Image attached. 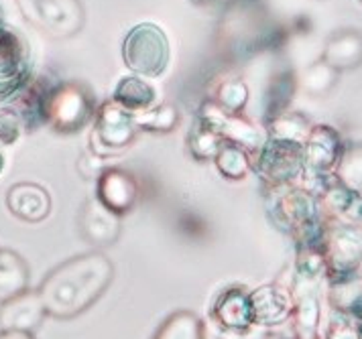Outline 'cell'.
Masks as SVG:
<instances>
[{
	"mask_svg": "<svg viewBox=\"0 0 362 339\" xmlns=\"http://www.w3.org/2000/svg\"><path fill=\"white\" fill-rule=\"evenodd\" d=\"M115 278V264L102 252H88L62 262L39 285L47 317L67 321L94 307Z\"/></svg>",
	"mask_w": 362,
	"mask_h": 339,
	"instance_id": "6da1fadb",
	"label": "cell"
},
{
	"mask_svg": "<svg viewBox=\"0 0 362 339\" xmlns=\"http://www.w3.org/2000/svg\"><path fill=\"white\" fill-rule=\"evenodd\" d=\"M275 224L285 230L301 248H322L326 222L322 220L320 203L312 191L297 187H279L271 203Z\"/></svg>",
	"mask_w": 362,
	"mask_h": 339,
	"instance_id": "7a4b0ae2",
	"label": "cell"
},
{
	"mask_svg": "<svg viewBox=\"0 0 362 339\" xmlns=\"http://www.w3.org/2000/svg\"><path fill=\"white\" fill-rule=\"evenodd\" d=\"M122 57L127 67L136 76L157 78L169 65V41L165 32L153 25L143 23L132 27L122 43Z\"/></svg>",
	"mask_w": 362,
	"mask_h": 339,
	"instance_id": "3957f363",
	"label": "cell"
},
{
	"mask_svg": "<svg viewBox=\"0 0 362 339\" xmlns=\"http://www.w3.org/2000/svg\"><path fill=\"white\" fill-rule=\"evenodd\" d=\"M94 116V100L80 83H59L45 97L43 122L57 132H78Z\"/></svg>",
	"mask_w": 362,
	"mask_h": 339,
	"instance_id": "277c9868",
	"label": "cell"
},
{
	"mask_svg": "<svg viewBox=\"0 0 362 339\" xmlns=\"http://www.w3.org/2000/svg\"><path fill=\"white\" fill-rule=\"evenodd\" d=\"M322 252L326 258V278L329 285L358 276L362 264V234L356 227L332 220L324 230Z\"/></svg>",
	"mask_w": 362,
	"mask_h": 339,
	"instance_id": "5b68a950",
	"label": "cell"
},
{
	"mask_svg": "<svg viewBox=\"0 0 362 339\" xmlns=\"http://www.w3.org/2000/svg\"><path fill=\"white\" fill-rule=\"evenodd\" d=\"M23 16L55 39H67L82 31L86 13L80 0H17Z\"/></svg>",
	"mask_w": 362,
	"mask_h": 339,
	"instance_id": "8992f818",
	"label": "cell"
},
{
	"mask_svg": "<svg viewBox=\"0 0 362 339\" xmlns=\"http://www.w3.org/2000/svg\"><path fill=\"white\" fill-rule=\"evenodd\" d=\"M250 167L273 189L287 187L305 173L303 146L267 138V143L252 153Z\"/></svg>",
	"mask_w": 362,
	"mask_h": 339,
	"instance_id": "52a82bcc",
	"label": "cell"
},
{
	"mask_svg": "<svg viewBox=\"0 0 362 339\" xmlns=\"http://www.w3.org/2000/svg\"><path fill=\"white\" fill-rule=\"evenodd\" d=\"M139 132L134 114L116 102H108L96 112V122L90 136V150L96 157H110L127 150Z\"/></svg>",
	"mask_w": 362,
	"mask_h": 339,
	"instance_id": "ba28073f",
	"label": "cell"
},
{
	"mask_svg": "<svg viewBox=\"0 0 362 339\" xmlns=\"http://www.w3.org/2000/svg\"><path fill=\"white\" fill-rule=\"evenodd\" d=\"M31 81V59L25 39L0 23V102L18 96Z\"/></svg>",
	"mask_w": 362,
	"mask_h": 339,
	"instance_id": "9c48e42d",
	"label": "cell"
},
{
	"mask_svg": "<svg viewBox=\"0 0 362 339\" xmlns=\"http://www.w3.org/2000/svg\"><path fill=\"white\" fill-rule=\"evenodd\" d=\"M198 120L214 129L224 143H232L248 153H257L269 138L264 130L259 129L243 114L224 112L216 102H206L202 106Z\"/></svg>",
	"mask_w": 362,
	"mask_h": 339,
	"instance_id": "30bf717a",
	"label": "cell"
},
{
	"mask_svg": "<svg viewBox=\"0 0 362 339\" xmlns=\"http://www.w3.org/2000/svg\"><path fill=\"white\" fill-rule=\"evenodd\" d=\"M342 138L338 130L332 129L328 124L313 126L305 145H303V162H305V173L312 177L326 181V177H332L329 173L334 171L336 162L342 155Z\"/></svg>",
	"mask_w": 362,
	"mask_h": 339,
	"instance_id": "8fae6325",
	"label": "cell"
},
{
	"mask_svg": "<svg viewBox=\"0 0 362 339\" xmlns=\"http://www.w3.org/2000/svg\"><path fill=\"white\" fill-rule=\"evenodd\" d=\"M47 317L39 292L33 289L18 292L17 297L0 303V331L35 333Z\"/></svg>",
	"mask_w": 362,
	"mask_h": 339,
	"instance_id": "7c38bea8",
	"label": "cell"
},
{
	"mask_svg": "<svg viewBox=\"0 0 362 339\" xmlns=\"http://www.w3.org/2000/svg\"><path fill=\"white\" fill-rule=\"evenodd\" d=\"M252 323L259 327H275L291 319L293 292L281 285H263L250 291Z\"/></svg>",
	"mask_w": 362,
	"mask_h": 339,
	"instance_id": "4fadbf2b",
	"label": "cell"
},
{
	"mask_svg": "<svg viewBox=\"0 0 362 339\" xmlns=\"http://www.w3.org/2000/svg\"><path fill=\"white\" fill-rule=\"evenodd\" d=\"M96 199L116 215L129 213L136 206L139 185L127 171L120 169H104L98 175Z\"/></svg>",
	"mask_w": 362,
	"mask_h": 339,
	"instance_id": "5bb4252c",
	"label": "cell"
},
{
	"mask_svg": "<svg viewBox=\"0 0 362 339\" xmlns=\"http://www.w3.org/2000/svg\"><path fill=\"white\" fill-rule=\"evenodd\" d=\"M210 321L224 329H248L252 327V309H250V291L245 287L232 285L216 295L210 311Z\"/></svg>",
	"mask_w": 362,
	"mask_h": 339,
	"instance_id": "9a60e30c",
	"label": "cell"
},
{
	"mask_svg": "<svg viewBox=\"0 0 362 339\" xmlns=\"http://www.w3.org/2000/svg\"><path fill=\"white\" fill-rule=\"evenodd\" d=\"M6 208L21 222L39 224L49 218L51 195L37 183H15L6 194Z\"/></svg>",
	"mask_w": 362,
	"mask_h": 339,
	"instance_id": "2e32d148",
	"label": "cell"
},
{
	"mask_svg": "<svg viewBox=\"0 0 362 339\" xmlns=\"http://www.w3.org/2000/svg\"><path fill=\"white\" fill-rule=\"evenodd\" d=\"M83 240L96 248H108L120 238V215L106 210L98 199H90L80 215Z\"/></svg>",
	"mask_w": 362,
	"mask_h": 339,
	"instance_id": "e0dca14e",
	"label": "cell"
},
{
	"mask_svg": "<svg viewBox=\"0 0 362 339\" xmlns=\"http://www.w3.org/2000/svg\"><path fill=\"white\" fill-rule=\"evenodd\" d=\"M293 327L297 339H320L322 321V301L320 285H301L293 282Z\"/></svg>",
	"mask_w": 362,
	"mask_h": 339,
	"instance_id": "ac0fdd59",
	"label": "cell"
},
{
	"mask_svg": "<svg viewBox=\"0 0 362 339\" xmlns=\"http://www.w3.org/2000/svg\"><path fill=\"white\" fill-rule=\"evenodd\" d=\"M322 208L334 222L356 227L362 234V194L350 191L332 179L322 189Z\"/></svg>",
	"mask_w": 362,
	"mask_h": 339,
	"instance_id": "d6986e66",
	"label": "cell"
},
{
	"mask_svg": "<svg viewBox=\"0 0 362 339\" xmlns=\"http://www.w3.org/2000/svg\"><path fill=\"white\" fill-rule=\"evenodd\" d=\"M322 61L336 71L358 67L362 64V32L354 29L334 32L326 41Z\"/></svg>",
	"mask_w": 362,
	"mask_h": 339,
	"instance_id": "ffe728a7",
	"label": "cell"
},
{
	"mask_svg": "<svg viewBox=\"0 0 362 339\" xmlns=\"http://www.w3.org/2000/svg\"><path fill=\"white\" fill-rule=\"evenodd\" d=\"M329 303L354 325L358 338L362 339V278L352 276L342 282L329 285Z\"/></svg>",
	"mask_w": 362,
	"mask_h": 339,
	"instance_id": "44dd1931",
	"label": "cell"
},
{
	"mask_svg": "<svg viewBox=\"0 0 362 339\" xmlns=\"http://www.w3.org/2000/svg\"><path fill=\"white\" fill-rule=\"evenodd\" d=\"M29 266L15 250L0 248V303L29 289Z\"/></svg>",
	"mask_w": 362,
	"mask_h": 339,
	"instance_id": "7402d4cb",
	"label": "cell"
},
{
	"mask_svg": "<svg viewBox=\"0 0 362 339\" xmlns=\"http://www.w3.org/2000/svg\"><path fill=\"white\" fill-rule=\"evenodd\" d=\"M112 102L132 114L145 112L155 104V88L141 78H122L116 85Z\"/></svg>",
	"mask_w": 362,
	"mask_h": 339,
	"instance_id": "603a6c76",
	"label": "cell"
},
{
	"mask_svg": "<svg viewBox=\"0 0 362 339\" xmlns=\"http://www.w3.org/2000/svg\"><path fill=\"white\" fill-rule=\"evenodd\" d=\"M310 120L299 112H281L269 120L267 136L273 141L293 143V145H305L310 132H312Z\"/></svg>",
	"mask_w": 362,
	"mask_h": 339,
	"instance_id": "cb8c5ba5",
	"label": "cell"
},
{
	"mask_svg": "<svg viewBox=\"0 0 362 339\" xmlns=\"http://www.w3.org/2000/svg\"><path fill=\"white\" fill-rule=\"evenodd\" d=\"M334 179L346 189L362 194V143L344 145L334 167Z\"/></svg>",
	"mask_w": 362,
	"mask_h": 339,
	"instance_id": "d4e9b609",
	"label": "cell"
},
{
	"mask_svg": "<svg viewBox=\"0 0 362 339\" xmlns=\"http://www.w3.org/2000/svg\"><path fill=\"white\" fill-rule=\"evenodd\" d=\"M153 339H204V319L192 311H175L165 319Z\"/></svg>",
	"mask_w": 362,
	"mask_h": 339,
	"instance_id": "484cf974",
	"label": "cell"
},
{
	"mask_svg": "<svg viewBox=\"0 0 362 339\" xmlns=\"http://www.w3.org/2000/svg\"><path fill=\"white\" fill-rule=\"evenodd\" d=\"M214 162L218 171L232 181H240V179L248 177V173L252 171L250 153L240 148V146L232 145V143H222L218 155L214 157Z\"/></svg>",
	"mask_w": 362,
	"mask_h": 339,
	"instance_id": "4316f807",
	"label": "cell"
},
{
	"mask_svg": "<svg viewBox=\"0 0 362 339\" xmlns=\"http://www.w3.org/2000/svg\"><path fill=\"white\" fill-rule=\"evenodd\" d=\"M222 138L214 129H210L208 124H204L202 120H196L194 129L187 136V146L189 153L198 159V161H214L218 155L220 146H222Z\"/></svg>",
	"mask_w": 362,
	"mask_h": 339,
	"instance_id": "83f0119b",
	"label": "cell"
},
{
	"mask_svg": "<svg viewBox=\"0 0 362 339\" xmlns=\"http://www.w3.org/2000/svg\"><path fill=\"white\" fill-rule=\"evenodd\" d=\"M336 81H338V71L336 69H332L328 64H324L322 59L320 61H315L305 71H303V76H301V88L313 97H322L328 94L329 90L336 85Z\"/></svg>",
	"mask_w": 362,
	"mask_h": 339,
	"instance_id": "f1b7e54d",
	"label": "cell"
},
{
	"mask_svg": "<svg viewBox=\"0 0 362 339\" xmlns=\"http://www.w3.org/2000/svg\"><path fill=\"white\" fill-rule=\"evenodd\" d=\"M139 130H153V132H171L180 122V114L173 106H153L145 112L134 114Z\"/></svg>",
	"mask_w": 362,
	"mask_h": 339,
	"instance_id": "f546056e",
	"label": "cell"
},
{
	"mask_svg": "<svg viewBox=\"0 0 362 339\" xmlns=\"http://www.w3.org/2000/svg\"><path fill=\"white\" fill-rule=\"evenodd\" d=\"M216 104L228 114H240L248 102V85L243 80L222 81L216 92Z\"/></svg>",
	"mask_w": 362,
	"mask_h": 339,
	"instance_id": "4dcf8cb0",
	"label": "cell"
},
{
	"mask_svg": "<svg viewBox=\"0 0 362 339\" xmlns=\"http://www.w3.org/2000/svg\"><path fill=\"white\" fill-rule=\"evenodd\" d=\"M204 339H269L267 329L252 325L248 329H224L214 321H204Z\"/></svg>",
	"mask_w": 362,
	"mask_h": 339,
	"instance_id": "1f68e13d",
	"label": "cell"
},
{
	"mask_svg": "<svg viewBox=\"0 0 362 339\" xmlns=\"http://www.w3.org/2000/svg\"><path fill=\"white\" fill-rule=\"evenodd\" d=\"M25 129V122L15 108H2L0 110V143L2 145H15Z\"/></svg>",
	"mask_w": 362,
	"mask_h": 339,
	"instance_id": "d6a6232c",
	"label": "cell"
},
{
	"mask_svg": "<svg viewBox=\"0 0 362 339\" xmlns=\"http://www.w3.org/2000/svg\"><path fill=\"white\" fill-rule=\"evenodd\" d=\"M326 339H361V338H358V333H356L354 325L350 323L344 315H338L336 319H332V321H329L328 335H326Z\"/></svg>",
	"mask_w": 362,
	"mask_h": 339,
	"instance_id": "836d02e7",
	"label": "cell"
},
{
	"mask_svg": "<svg viewBox=\"0 0 362 339\" xmlns=\"http://www.w3.org/2000/svg\"><path fill=\"white\" fill-rule=\"evenodd\" d=\"M0 339H35V335L25 331H0Z\"/></svg>",
	"mask_w": 362,
	"mask_h": 339,
	"instance_id": "e575fe53",
	"label": "cell"
},
{
	"mask_svg": "<svg viewBox=\"0 0 362 339\" xmlns=\"http://www.w3.org/2000/svg\"><path fill=\"white\" fill-rule=\"evenodd\" d=\"M2 167H4V157H2V153H0V171H2Z\"/></svg>",
	"mask_w": 362,
	"mask_h": 339,
	"instance_id": "d590c367",
	"label": "cell"
},
{
	"mask_svg": "<svg viewBox=\"0 0 362 339\" xmlns=\"http://www.w3.org/2000/svg\"><path fill=\"white\" fill-rule=\"evenodd\" d=\"M0 23H2V8H0Z\"/></svg>",
	"mask_w": 362,
	"mask_h": 339,
	"instance_id": "8d00e7d4",
	"label": "cell"
},
{
	"mask_svg": "<svg viewBox=\"0 0 362 339\" xmlns=\"http://www.w3.org/2000/svg\"><path fill=\"white\" fill-rule=\"evenodd\" d=\"M273 339H285V338H273Z\"/></svg>",
	"mask_w": 362,
	"mask_h": 339,
	"instance_id": "74e56055",
	"label": "cell"
}]
</instances>
